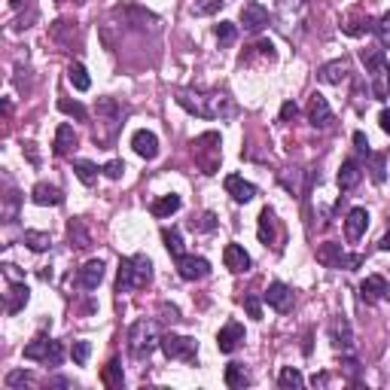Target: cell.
Listing matches in <instances>:
<instances>
[{
  "instance_id": "obj_1",
  "label": "cell",
  "mask_w": 390,
  "mask_h": 390,
  "mask_svg": "<svg viewBox=\"0 0 390 390\" xmlns=\"http://www.w3.org/2000/svg\"><path fill=\"white\" fill-rule=\"evenodd\" d=\"M177 104L189 113L202 116V119H220V116L235 113V104L220 92H193V89H183V92H177Z\"/></svg>"
},
{
  "instance_id": "obj_2",
  "label": "cell",
  "mask_w": 390,
  "mask_h": 390,
  "mask_svg": "<svg viewBox=\"0 0 390 390\" xmlns=\"http://www.w3.org/2000/svg\"><path fill=\"white\" fill-rule=\"evenodd\" d=\"M153 280V262L147 260L144 253L128 256V260L119 262V275H116V293H131V290H140Z\"/></svg>"
},
{
  "instance_id": "obj_3",
  "label": "cell",
  "mask_w": 390,
  "mask_h": 390,
  "mask_svg": "<svg viewBox=\"0 0 390 390\" xmlns=\"http://www.w3.org/2000/svg\"><path fill=\"white\" fill-rule=\"evenodd\" d=\"M162 345L159 333H156V323L153 320H135L128 329V351L135 360H147L156 347Z\"/></svg>"
},
{
  "instance_id": "obj_4",
  "label": "cell",
  "mask_w": 390,
  "mask_h": 390,
  "mask_svg": "<svg viewBox=\"0 0 390 390\" xmlns=\"http://www.w3.org/2000/svg\"><path fill=\"white\" fill-rule=\"evenodd\" d=\"M193 156L195 165L204 174H217L220 171V135L217 131H204L193 140Z\"/></svg>"
},
{
  "instance_id": "obj_5",
  "label": "cell",
  "mask_w": 390,
  "mask_h": 390,
  "mask_svg": "<svg viewBox=\"0 0 390 390\" xmlns=\"http://www.w3.org/2000/svg\"><path fill=\"white\" fill-rule=\"evenodd\" d=\"M24 360H37V363H46V366H58V363L64 360V347H61V342H55V338L40 336L31 345H24Z\"/></svg>"
},
{
  "instance_id": "obj_6",
  "label": "cell",
  "mask_w": 390,
  "mask_h": 390,
  "mask_svg": "<svg viewBox=\"0 0 390 390\" xmlns=\"http://www.w3.org/2000/svg\"><path fill=\"white\" fill-rule=\"evenodd\" d=\"M162 351L168 360H183V363H195V357H198V342L195 338H189V336H162Z\"/></svg>"
},
{
  "instance_id": "obj_7",
  "label": "cell",
  "mask_w": 390,
  "mask_h": 390,
  "mask_svg": "<svg viewBox=\"0 0 390 390\" xmlns=\"http://www.w3.org/2000/svg\"><path fill=\"white\" fill-rule=\"evenodd\" d=\"M317 262L327 265V269H347V271H354L357 265H363V256H347L342 250V244L327 241V244L317 247Z\"/></svg>"
},
{
  "instance_id": "obj_8",
  "label": "cell",
  "mask_w": 390,
  "mask_h": 390,
  "mask_svg": "<svg viewBox=\"0 0 390 390\" xmlns=\"http://www.w3.org/2000/svg\"><path fill=\"white\" fill-rule=\"evenodd\" d=\"M177 275L183 280H202L211 275V262L204 260V256H180L177 260Z\"/></svg>"
},
{
  "instance_id": "obj_9",
  "label": "cell",
  "mask_w": 390,
  "mask_h": 390,
  "mask_svg": "<svg viewBox=\"0 0 390 390\" xmlns=\"http://www.w3.org/2000/svg\"><path fill=\"white\" fill-rule=\"evenodd\" d=\"M308 122L314 128H320V131L333 126V110H329V101L320 92H314L308 98Z\"/></svg>"
},
{
  "instance_id": "obj_10",
  "label": "cell",
  "mask_w": 390,
  "mask_h": 390,
  "mask_svg": "<svg viewBox=\"0 0 390 390\" xmlns=\"http://www.w3.org/2000/svg\"><path fill=\"white\" fill-rule=\"evenodd\" d=\"M360 296H363V302H366V305H372V302H390V284L381 275H369L360 284Z\"/></svg>"
},
{
  "instance_id": "obj_11",
  "label": "cell",
  "mask_w": 390,
  "mask_h": 390,
  "mask_svg": "<svg viewBox=\"0 0 390 390\" xmlns=\"http://www.w3.org/2000/svg\"><path fill=\"white\" fill-rule=\"evenodd\" d=\"M241 24H244V31L256 34V31H262L269 24V10L262 3H256V0H247L241 6Z\"/></svg>"
},
{
  "instance_id": "obj_12",
  "label": "cell",
  "mask_w": 390,
  "mask_h": 390,
  "mask_svg": "<svg viewBox=\"0 0 390 390\" xmlns=\"http://www.w3.org/2000/svg\"><path fill=\"white\" fill-rule=\"evenodd\" d=\"M347 73H351V61H347V58H336V61L320 64L317 80L327 82V86H342V82L347 80Z\"/></svg>"
},
{
  "instance_id": "obj_13",
  "label": "cell",
  "mask_w": 390,
  "mask_h": 390,
  "mask_svg": "<svg viewBox=\"0 0 390 390\" xmlns=\"http://www.w3.org/2000/svg\"><path fill=\"white\" fill-rule=\"evenodd\" d=\"M244 342V327L238 320H229L226 327L217 333V347H220V354H232V351H238Z\"/></svg>"
},
{
  "instance_id": "obj_14",
  "label": "cell",
  "mask_w": 390,
  "mask_h": 390,
  "mask_svg": "<svg viewBox=\"0 0 390 390\" xmlns=\"http://www.w3.org/2000/svg\"><path fill=\"white\" fill-rule=\"evenodd\" d=\"M366 229H369V211L366 207H354L345 220V238L351 244H357L363 235H366Z\"/></svg>"
},
{
  "instance_id": "obj_15",
  "label": "cell",
  "mask_w": 390,
  "mask_h": 390,
  "mask_svg": "<svg viewBox=\"0 0 390 390\" xmlns=\"http://www.w3.org/2000/svg\"><path fill=\"white\" fill-rule=\"evenodd\" d=\"M262 299H265V302H269L275 311H280V314L293 308V290H290L287 284H280V280H275V284H269V290L262 293Z\"/></svg>"
},
{
  "instance_id": "obj_16",
  "label": "cell",
  "mask_w": 390,
  "mask_h": 390,
  "mask_svg": "<svg viewBox=\"0 0 390 390\" xmlns=\"http://www.w3.org/2000/svg\"><path fill=\"white\" fill-rule=\"evenodd\" d=\"M98 119L107 126V140H110L113 135H116V128H119V119H122V107L116 104V101H110V98H101L98 101Z\"/></svg>"
},
{
  "instance_id": "obj_17",
  "label": "cell",
  "mask_w": 390,
  "mask_h": 390,
  "mask_svg": "<svg viewBox=\"0 0 390 390\" xmlns=\"http://www.w3.org/2000/svg\"><path fill=\"white\" fill-rule=\"evenodd\" d=\"M223 262H226V269L232 275H241V271L250 269V253L241 244H226L223 247Z\"/></svg>"
},
{
  "instance_id": "obj_18",
  "label": "cell",
  "mask_w": 390,
  "mask_h": 390,
  "mask_svg": "<svg viewBox=\"0 0 390 390\" xmlns=\"http://www.w3.org/2000/svg\"><path fill=\"white\" fill-rule=\"evenodd\" d=\"M131 147H135V153L140 156V159H156L159 156V137L153 135V131H147V128H140L131 135Z\"/></svg>"
},
{
  "instance_id": "obj_19",
  "label": "cell",
  "mask_w": 390,
  "mask_h": 390,
  "mask_svg": "<svg viewBox=\"0 0 390 390\" xmlns=\"http://www.w3.org/2000/svg\"><path fill=\"white\" fill-rule=\"evenodd\" d=\"M360 180H363L360 162H357V159H345L342 168H338V189H342V193H354V189L360 186Z\"/></svg>"
},
{
  "instance_id": "obj_20",
  "label": "cell",
  "mask_w": 390,
  "mask_h": 390,
  "mask_svg": "<svg viewBox=\"0 0 390 390\" xmlns=\"http://www.w3.org/2000/svg\"><path fill=\"white\" fill-rule=\"evenodd\" d=\"M223 186H226V193L235 198L238 204H247L250 198H256V186L253 183H247L244 177H238V174H229L226 180H223Z\"/></svg>"
},
{
  "instance_id": "obj_21",
  "label": "cell",
  "mask_w": 390,
  "mask_h": 390,
  "mask_svg": "<svg viewBox=\"0 0 390 390\" xmlns=\"http://www.w3.org/2000/svg\"><path fill=\"white\" fill-rule=\"evenodd\" d=\"M342 31L347 37H363V34H372L375 31V19H369V15H363L360 10H354L347 15V22L342 24Z\"/></svg>"
},
{
  "instance_id": "obj_22",
  "label": "cell",
  "mask_w": 390,
  "mask_h": 390,
  "mask_svg": "<svg viewBox=\"0 0 390 390\" xmlns=\"http://www.w3.org/2000/svg\"><path fill=\"white\" fill-rule=\"evenodd\" d=\"M329 338H333V345L338 351H351L354 347V333H351V323L345 317H336L333 327H329Z\"/></svg>"
},
{
  "instance_id": "obj_23",
  "label": "cell",
  "mask_w": 390,
  "mask_h": 390,
  "mask_svg": "<svg viewBox=\"0 0 390 390\" xmlns=\"http://www.w3.org/2000/svg\"><path fill=\"white\" fill-rule=\"evenodd\" d=\"M73 147H77V131H73V126H68V122H61L55 131V140H52V153L61 159V156H68Z\"/></svg>"
},
{
  "instance_id": "obj_24",
  "label": "cell",
  "mask_w": 390,
  "mask_h": 390,
  "mask_svg": "<svg viewBox=\"0 0 390 390\" xmlns=\"http://www.w3.org/2000/svg\"><path fill=\"white\" fill-rule=\"evenodd\" d=\"M256 235H260L262 244H275L278 241V217L271 207H262L260 213V229H256Z\"/></svg>"
},
{
  "instance_id": "obj_25",
  "label": "cell",
  "mask_w": 390,
  "mask_h": 390,
  "mask_svg": "<svg viewBox=\"0 0 390 390\" xmlns=\"http://www.w3.org/2000/svg\"><path fill=\"white\" fill-rule=\"evenodd\" d=\"M80 287L82 290H98V284L104 280V262L101 260H92V262H86L80 269Z\"/></svg>"
},
{
  "instance_id": "obj_26",
  "label": "cell",
  "mask_w": 390,
  "mask_h": 390,
  "mask_svg": "<svg viewBox=\"0 0 390 390\" xmlns=\"http://www.w3.org/2000/svg\"><path fill=\"white\" fill-rule=\"evenodd\" d=\"M31 198H34V204H40V207H58L64 202V193L58 186H52V183H37L34 186V193H31Z\"/></svg>"
},
{
  "instance_id": "obj_27",
  "label": "cell",
  "mask_w": 390,
  "mask_h": 390,
  "mask_svg": "<svg viewBox=\"0 0 390 390\" xmlns=\"http://www.w3.org/2000/svg\"><path fill=\"white\" fill-rule=\"evenodd\" d=\"M183 207V202H180V195H162V198H156L153 202V217H159V220H168L174 217V213Z\"/></svg>"
},
{
  "instance_id": "obj_28",
  "label": "cell",
  "mask_w": 390,
  "mask_h": 390,
  "mask_svg": "<svg viewBox=\"0 0 390 390\" xmlns=\"http://www.w3.org/2000/svg\"><path fill=\"white\" fill-rule=\"evenodd\" d=\"M28 299H31V290L22 284H13V290H10V299H6V314H19L24 305H28Z\"/></svg>"
},
{
  "instance_id": "obj_29",
  "label": "cell",
  "mask_w": 390,
  "mask_h": 390,
  "mask_svg": "<svg viewBox=\"0 0 390 390\" xmlns=\"http://www.w3.org/2000/svg\"><path fill=\"white\" fill-rule=\"evenodd\" d=\"M223 378H226V387H232V390H244L247 384H250V375H247V369L241 366V363H229Z\"/></svg>"
},
{
  "instance_id": "obj_30",
  "label": "cell",
  "mask_w": 390,
  "mask_h": 390,
  "mask_svg": "<svg viewBox=\"0 0 390 390\" xmlns=\"http://www.w3.org/2000/svg\"><path fill=\"white\" fill-rule=\"evenodd\" d=\"M363 64H366V73H384V46L363 49Z\"/></svg>"
},
{
  "instance_id": "obj_31",
  "label": "cell",
  "mask_w": 390,
  "mask_h": 390,
  "mask_svg": "<svg viewBox=\"0 0 390 390\" xmlns=\"http://www.w3.org/2000/svg\"><path fill=\"white\" fill-rule=\"evenodd\" d=\"M68 238L73 241V247H80V250L92 247V235L86 232V226H82V220H70V223H68Z\"/></svg>"
},
{
  "instance_id": "obj_32",
  "label": "cell",
  "mask_w": 390,
  "mask_h": 390,
  "mask_svg": "<svg viewBox=\"0 0 390 390\" xmlns=\"http://www.w3.org/2000/svg\"><path fill=\"white\" fill-rule=\"evenodd\" d=\"M24 244H28L34 253H43V250H49V247H52V238H49V232L28 229V232H24Z\"/></svg>"
},
{
  "instance_id": "obj_33",
  "label": "cell",
  "mask_w": 390,
  "mask_h": 390,
  "mask_svg": "<svg viewBox=\"0 0 390 390\" xmlns=\"http://www.w3.org/2000/svg\"><path fill=\"white\" fill-rule=\"evenodd\" d=\"M68 80H70V86L77 89V92H89V86H92L89 70L82 68V64H70V68H68Z\"/></svg>"
},
{
  "instance_id": "obj_34",
  "label": "cell",
  "mask_w": 390,
  "mask_h": 390,
  "mask_svg": "<svg viewBox=\"0 0 390 390\" xmlns=\"http://www.w3.org/2000/svg\"><path fill=\"white\" fill-rule=\"evenodd\" d=\"M162 241H165V247H168V253L174 256V260L183 256V238H180L177 229H162Z\"/></svg>"
},
{
  "instance_id": "obj_35",
  "label": "cell",
  "mask_w": 390,
  "mask_h": 390,
  "mask_svg": "<svg viewBox=\"0 0 390 390\" xmlns=\"http://www.w3.org/2000/svg\"><path fill=\"white\" fill-rule=\"evenodd\" d=\"M73 171H77L80 183H86V186H92L95 180H98V165L86 162V159H77V162H73Z\"/></svg>"
},
{
  "instance_id": "obj_36",
  "label": "cell",
  "mask_w": 390,
  "mask_h": 390,
  "mask_svg": "<svg viewBox=\"0 0 390 390\" xmlns=\"http://www.w3.org/2000/svg\"><path fill=\"white\" fill-rule=\"evenodd\" d=\"M101 381H104V384L107 387H122V381H126V378H122V366H119V360H110V363H107V366H104V372H101Z\"/></svg>"
},
{
  "instance_id": "obj_37",
  "label": "cell",
  "mask_w": 390,
  "mask_h": 390,
  "mask_svg": "<svg viewBox=\"0 0 390 390\" xmlns=\"http://www.w3.org/2000/svg\"><path fill=\"white\" fill-rule=\"evenodd\" d=\"M302 372L293 369V366H284L280 369V375H278V387H284V390H296V387H302Z\"/></svg>"
},
{
  "instance_id": "obj_38",
  "label": "cell",
  "mask_w": 390,
  "mask_h": 390,
  "mask_svg": "<svg viewBox=\"0 0 390 390\" xmlns=\"http://www.w3.org/2000/svg\"><path fill=\"white\" fill-rule=\"evenodd\" d=\"M213 37H217V43H220V46H232V43H235V37H238V24L220 22L217 28H213Z\"/></svg>"
},
{
  "instance_id": "obj_39",
  "label": "cell",
  "mask_w": 390,
  "mask_h": 390,
  "mask_svg": "<svg viewBox=\"0 0 390 390\" xmlns=\"http://www.w3.org/2000/svg\"><path fill=\"white\" fill-rule=\"evenodd\" d=\"M366 159H369V174H372V183H384V156H378V153H366Z\"/></svg>"
},
{
  "instance_id": "obj_40",
  "label": "cell",
  "mask_w": 390,
  "mask_h": 390,
  "mask_svg": "<svg viewBox=\"0 0 390 390\" xmlns=\"http://www.w3.org/2000/svg\"><path fill=\"white\" fill-rule=\"evenodd\" d=\"M58 110L73 116V119H80V122H86V116H89V110L80 101H68V98H61V101H58Z\"/></svg>"
},
{
  "instance_id": "obj_41",
  "label": "cell",
  "mask_w": 390,
  "mask_h": 390,
  "mask_svg": "<svg viewBox=\"0 0 390 390\" xmlns=\"http://www.w3.org/2000/svg\"><path fill=\"white\" fill-rule=\"evenodd\" d=\"M3 220L6 223H15L19 220V193H6V202H3Z\"/></svg>"
},
{
  "instance_id": "obj_42",
  "label": "cell",
  "mask_w": 390,
  "mask_h": 390,
  "mask_svg": "<svg viewBox=\"0 0 390 390\" xmlns=\"http://www.w3.org/2000/svg\"><path fill=\"white\" fill-rule=\"evenodd\" d=\"M375 34H378V40H381V46H390V13H384L381 19L375 22Z\"/></svg>"
},
{
  "instance_id": "obj_43",
  "label": "cell",
  "mask_w": 390,
  "mask_h": 390,
  "mask_svg": "<svg viewBox=\"0 0 390 390\" xmlns=\"http://www.w3.org/2000/svg\"><path fill=\"white\" fill-rule=\"evenodd\" d=\"M73 363H77V366H86L89 363V354H92V345L89 342H73Z\"/></svg>"
},
{
  "instance_id": "obj_44",
  "label": "cell",
  "mask_w": 390,
  "mask_h": 390,
  "mask_svg": "<svg viewBox=\"0 0 390 390\" xmlns=\"http://www.w3.org/2000/svg\"><path fill=\"white\" fill-rule=\"evenodd\" d=\"M220 6H223V0H195L193 15H211V13H217Z\"/></svg>"
},
{
  "instance_id": "obj_45",
  "label": "cell",
  "mask_w": 390,
  "mask_h": 390,
  "mask_svg": "<svg viewBox=\"0 0 390 390\" xmlns=\"http://www.w3.org/2000/svg\"><path fill=\"white\" fill-rule=\"evenodd\" d=\"M24 384H31V372H24V369H15L6 375V387H24Z\"/></svg>"
},
{
  "instance_id": "obj_46",
  "label": "cell",
  "mask_w": 390,
  "mask_h": 390,
  "mask_svg": "<svg viewBox=\"0 0 390 390\" xmlns=\"http://www.w3.org/2000/svg\"><path fill=\"white\" fill-rule=\"evenodd\" d=\"M241 302H244V308H247V314H250L253 320H262V302H260V296H244Z\"/></svg>"
},
{
  "instance_id": "obj_47",
  "label": "cell",
  "mask_w": 390,
  "mask_h": 390,
  "mask_svg": "<svg viewBox=\"0 0 390 390\" xmlns=\"http://www.w3.org/2000/svg\"><path fill=\"white\" fill-rule=\"evenodd\" d=\"M101 171H104V177H110V180H119V177H122V171H126V165H122L119 159H113V162H107Z\"/></svg>"
},
{
  "instance_id": "obj_48",
  "label": "cell",
  "mask_w": 390,
  "mask_h": 390,
  "mask_svg": "<svg viewBox=\"0 0 390 390\" xmlns=\"http://www.w3.org/2000/svg\"><path fill=\"white\" fill-rule=\"evenodd\" d=\"M299 116V107L293 101H287L284 107H280V122H290V119H296Z\"/></svg>"
},
{
  "instance_id": "obj_49",
  "label": "cell",
  "mask_w": 390,
  "mask_h": 390,
  "mask_svg": "<svg viewBox=\"0 0 390 390\" xmlns=\"http://www.w3.org/2000/svg\"><path fill=\"white\" fill-rule=\"evenodd\" d=\"M213 226H217V217H213V213L207 211L204 217H202V223H198V232H211Z\"/></svg>"
},
{
  "instance_id": "obj_50",
  "label": "cell",
  "mask_w": 390,
  "mask_h": 390,
  "mask_svg": "<svg viewBox=\"0 0 390 390\" xmlns=\"http://www.w3.org/2000/svg\"><path fill=\"white\" fill-rule=\"evenodd\" d=\"M354 144H357V149H360V153H369V140H366V135H363V131H354Z\"/></svg>"
},
{
  "instance_id": "obj_51",
  "label": "cell",
  "mask_w": 390,
  "mask_h": 390,
  "mask_svg": "<svg viewBox=\"0 0 390 390\" xmlns=\"http://www.w3.org/2000/svg\"><path fill=\"white\" fill-rule=\"evenodd\" d=\"M378 126H381V131H384V135H390V110H387V107L378 113Z\"/></svg>"
},
{
  "instance_id": "obj_52",
  "label": "cell",
  "mask_w": 390,
  "mask_h": 390,
  "mask_svg": "<svg viewBox=\"0 0 390 390\" xmlns=\"http://www.w3.org/2000/svg\"><path fill=\"white\" fill-rule=\"evenodd\" d=\"M378 247H381V250H390V232H387L384 238H381V244H378Z\"/></svg>"
},
{
  "instance_id": "obj_53",
  "label": "cell",
  "mask_w": 390,
  "mask_h": 390,
  "mask_svg": "<svg viewBox=\"0 0 390 390\" xmlns=\"http://www.w3.org/2000/svg\"><path fill=\"white\" fill-rule=\"evenodd\" d=\"M311 384H314V387H317V384H327V375H314Z\"/></svg>"
},
{
  "instance_id": "obj_54",
  "label": "cell",
  "mask_w": 390,
  "mask_h": 390,
  "mask_svg": "<svg viewBox=\"0 0 390 390\" xmlns=\"http://www.w3.org/2000/svg\"><path fill=\"white\" fill-rule=\"evenodd\" d=\"M384 73H387V89H384V92H387V98H390V68H384Z\"/></svg>"
}]
</instances>
